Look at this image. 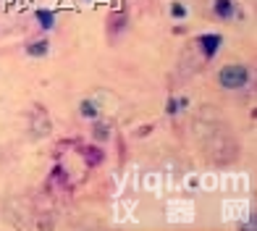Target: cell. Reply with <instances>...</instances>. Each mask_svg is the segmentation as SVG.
<instances>
[{
	"instance_id": "3",
	"label": "cell",
	"mask_w": 257,
	"mask_h": 231,
	"mask_svg": "<svg viewBox=\"0 0 257 231\" xmlns=\"http://www.w3.org/2000/svg\"><path fill=\"white\" fill-rule=\"evenodd\" d=\"M34 19H37V24L42 29H53L55 27V11H50V8H40L37 14H34Z\"/></svg>"
},
{
	"instance_id": "6",
	"label": "cell",
	"mask_w": 257,
	"mask_h": 231,
	"mask_svg": "<svg viewBox=\"0 0 257 231\" xmlns=\"http://www.w3.org/2000/svg\"><path fill=\"white\" fill-rule=\"evenodd\" d=\"M81 153L87 155V160H89V166H97L100 160H102V155H100V150H92V147H84Z\"/></svg>"
},
{
	"instance_id": "5",
	"label": "cell",
	"mask_w": 257,
	"mask_h": 231,
	"mask_svg": "<svg viewBox=\"0 0 257 231\" xmlns=\"http://www.w3.org/2000/svg\"><path fill=\"white\" fill-rule=\"evenodd\" d=\"M27 53L32 58H42V55H48V40H34L27 45Z\"/></svg>"
},
{
	"instance_id": "2",
	"label": "cell",
	"mask_w": 257,
	"mask_h": 231,
	"mask_svg": "<svg viewBox=\"0 0 257 231\" xmlns=\"http://www.w3.org/2000/svg\"><path fill=\"white\" fill-rule=\"evenodd\" d=\"M220 42H223V37H220V34H215V32H213V34H202V37H200V48H202L205 58H215Z\"/></svg>"
},
{
	"instance_id": "7",
	"label": "cell",
	"mask_w": 257,
	"mask_h": 231,
	"mask_svg": "<svg viewBox=\"0 0 257 231\" xmlns=\"http://www.w3.org/2000/svg\"><path fill=\"white\" fill-rule=\"evenodd\" d=\"M81 116L84 119H97V108H95V102H81Z\"/></svg>"
},
{
	"instance_id": "8",
	"label": "cell",
	"mask_w": 257,
	"mask_h": 231,
	"mask_svg": "<svg viewBox=\"0 0 257 231\" xmlns=\"http://www.w3.org/2000/svg\"><path fill=\"white\" fill-rule=\"evenodd\" d=\"M171 14H173V19H186V8L181 3H173L171 6Z\"/></svg>"
},
{
	"instance_id": "10",
	"label": "cell",
	"mask_w": 257,
	"mask_h": 231,
	"mask_svg": "<svg viewBox=\"0 0 257 231\" xmlns=\"http://www.w3.org/2000/svg\"><path fill=\"white\" fill-rule=\"evenodd\" d=\"M176 110H179V102H176V100H168V102H166V113H168V116H173Z\"/></svg>"
},
{
	"instance_id": "1",
	"label": "cell",
	"mask_w": 257,
	"mask_h": 231,
	"mask_svg": "<svg viewBox=\"0 0 257 231\" xmlns=\"http://www.w3.org/2000/svg\"><path fill=\"white\" fill-rule=\"evenodd\" d=\"M218 82H220V87H226V89H241V87H247V82H249V71L244 66L231 63V66L220 68Z\"/></svg>"
},
{
	"instance_id": "11",
	"label": "cell",
	"mask_w": 257,
	"mask_h": 231,
	"mask_svg": "<svg viewBox=\"0 0 257 231\" xmlns=\"http://www.w3.org/2000/svg\"><path fill=\"white\" fill-rule=\"evenodd\" d=\"M176 102H179V110H181V108H189V100H186V97H179Z\"/></svg>"
},
{
	"instance_id": "9",
	"label": "cell",
	"mask_w": 257,
	"mask_h": 231,
	"mask_svg": "<svg viewBox=\"0 0 257 231\" xmlns=\"http://www.w3.org/2000/svg\"><path fill=\"white\" fill-rule=\"evenodd\" d=\"M108 134H110V129L105 124H95V137H97V140H105Z\"/></svg>"
},
{
	"instance_id": "4",
	"label": "cell",
	"mask_w": 257,
	"mask_h": 231,
	"mask_svg": "<svg viewBox=\"0 0 257 231\" xmlns=\"http://www.w3.org/2000/svg\"><path fill=\"white\" fill-rule=\"evenodd\" d=\"M233 0H215V16L218 19H231L233 16Z\"/></svg>"
}]
</instances>
